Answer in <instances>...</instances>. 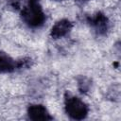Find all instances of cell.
Wrapping results in <instances>:
<instances>
[{"label": "cell", "mask_w": 121, "mask_h": 121, "mask_svg": "<svg viewBox=\"0 0 121 121\" xmlns=\"http://www.w3.org/2000/svg\"><path fill=\"white\" fill-rule=\"evenodd\" d=\"M25 21L31 26H39L44 21V14L38 0H28L27 6L23 10Z\"/></svg>", "instance_id": "6da1fadb"}, {"label": "cell", "mask_w": 121, "mask_h": 121, "mask_svg": "<svg viewBox=\"0 0 121 121\" xmlns=\"http://www.w3.org/2000/svg\"><path fill=\"white\" fill-rule=\"evenodd\" d=\"M66 112L74 119H82L88 112L87 106L78 97H69L65 103Z\"/></svg>", "instance_id": "7a4b0ae2"}, {"label": "cell", "mask_w": 121, "mask_h": 121, "mask_svg": "<svg viewBox=\"0 0 121 121\" xmlns=\"http://www.w3.org/2000/svg\"><path fill=\"white\" fill-rule=\"evenodd\" d=\"M28 116L32 120H48V119H51L46 109L42 105H31L28 108Z\"/></svg>", "instance_id": "3957f363"}, {"label": "cell", "mask_w": 121, "mask_h": 121, "mask_svg": "<svg viewBox=\"0 0 121 121\" xmlns=\"http://www.w3.org/2000/svg\"><path fill=\"white\" fill-rule=\"evenodd\" d=\"M70 29H71V23L68 20H61L52 27L51 35L54 38H60L66 35Z\"/></svg>", "instance_id": "277c9868"}, {"label": "cell", "mask_w": 121, "mask_h": 121, "mask_svg": "<svg viewBox=\"0 0 121 121\" xmlns=\"http://www.w3.org/2000/svg\"><path fill=\"white\" fill-rule=\"evenodd\" d=\"M14 68H15L14 61L4 53H0V72L1 73L9 72L12 71Z\"/></svg>", "instance_id": "5b68a950"}, {"label": "cell", "mask_w": 121, "mask_h": 121, "mask_svg": "<svg viewBox=\"0 0 121 121\" xmlns=\"http://www.w3.org/2000/svg\"><path fill=\"white\" fill-rule=\"evenodd\" d=\"M92 22L98 28H103L106 26V18L102 14H97L95 18L92 19Z\"/></svg>", "instance_id": "8992f818"}]
</instances>
